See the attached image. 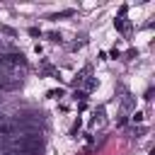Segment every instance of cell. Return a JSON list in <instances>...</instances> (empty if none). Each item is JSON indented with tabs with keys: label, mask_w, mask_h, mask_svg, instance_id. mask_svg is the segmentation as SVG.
Here are the masks:
<instances>
[{
	"label": "cell",
	"mask_w": 155,
	"mask_h": 155,
	"mask_svg": "<svg viewBox=\"0 0 155 155\" xmlns=\"http://www.w3.org/2000/svg\"><path fill=\"white\" fill-rule=\"evenodd\" d=\"M114 27H116V29H124V19H121V17H119V19H114Z\"/></svg>",
	"instance_id": "7"
},
{
	"label": "cell",
	"mask_w": 155,
	"mask_h": 155,
	"mask_svg": "<svg viewBox=\"0 0 155 155\" xmlns=\"http://www.w3.org/2000/svg\"><path fill=\"white\" fill-rule=\"evenodd\" d=\"M124 107H126V109H131V107H133V99H131V97H126V99H124Z\"/></svg>",
	"instance_id": "8"
},
{
	"label": "cell",
	"mask_w": 155,
	"mask_h": 155,
	"mask_svg": "<svg viewBox=\"0 0 155 155\" xmlns=\"http://www.w3.org/2000/svg\"><path fill=\"white\" fill-rule=\"evenodd\" d=\"M10 148L12 153H19V155H36L44 148V140L39 133H24V136L10 138Z\"/></svg>",
	"instance_id": "1"
},
{
	"label": "cell",
	"mask_w": 155,
	"mask_h": 155,
	"mask_svg": "<svg viewBox=\"0 0 155 155\" xmlns=\"http://www.w3.org/2000/svg\"><path fill=\"white\" fill-rule=\"evenodd\" d=\"M48 97L58 99V97H63V90H61V87H58V90H51V92H48Z\"/></svg>",
	"instance_id": "5"
},
{
	"label": "cell",
	"mask_w": 155,
	"mask_h": 155,
	"mask_svg": "<svg viewBox=\"0 0 155 155\" xmlns=\"http://www.w3.org/2000/svg\"><path fill=\"white\" fill-rule=\"evenodd\" d=\"M58 17H73V10H63V12H56V15H51L48 19H58Z\"/></svg>",
	"instance_id": "4"
},
{
	"label": "cell",
	"mask_w": 155,
	"mask_h": 155,
	"mask_svg": "<svg viewBox=\"0 0 155 155\" xmlns=\"http://www.w3.org/2000/svg\"><path fill=\"white\" fill-rule=\"evenodd\" d=\"M19 82L17 80H0V92H7V90H17Z\"/></svg>",
	"instance_id": "3"
},
{
	"label": "cell",
	"mask_w": 155,
	"mask_h": 155,
	"mask_svg": "<svg viewBox=\"0 0 155 155\" xmlns=\"http://www.w3.org/2000/svg\"><path fill=\"white\" fill-rule=\"evenodd\" d=\"M48 39H51V41H61V34H58V31H48Z\"/></svg>",
	"instance_id": "6"
},
{
	"label": "cell",
	"mask_w": 155,
	"mask_h": 155,
	"mask_svg": "<svg viewBox=\"0 0 155 155\" xmlns=\"http://www.w3.org/2000/svg\"><path fill=\"white\" fill-rule=\"evenodd\" d=\"M0 65L10 70H19V68H27V58L22 53H0Z\"/></svg>",
	"instance_id": "2"
}]
</instances>
